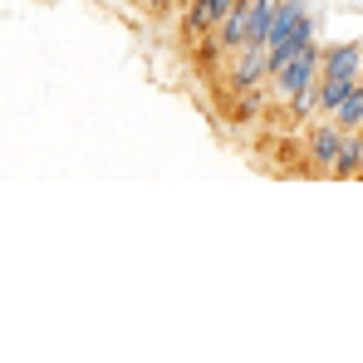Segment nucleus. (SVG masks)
<instances>
[{
  "mask_svg": "<svg viewBox=\"0 0 363 363\" xmlns=\"http://www.w3.org/2000/svg\"><path fill=\"white\" fill-rule=\"evenodd\" d=\"M319 69H324V50H319L314 40L300 45V50L280 64V69H270V104L290 108L304 89H314V84H319Z\"/></svg>",
  "mask_w": 363,
  "mask_h": 363,
  "instance_id": "f257e3e1",
  "label": "nucleus"
},
{
  "mask_svg": "<svg viewBox=\"0 0 363 363\" xmlns=\"http://www.w3.org/2000/svg\"><path fill=\"white\" fill-rule=\"evenodd\" d=\"M309 40H314V15H309V5H304V0H280L275 25H270V35H265L270 69H280V64L290 60L300 45H309Z\"/></svg>",
  "mask_w": 363,
  "mask_h": 363,
  "instance_id": "f03ea898",
  "label": "nucleus"
},
{
  "mask_svg": "<svg viewBox=\"0 0 363 363\" xmlns=\"http://www.w3.org/2000/svg\"><path fill=\"white\" fill-rule=\"evenodd\" d=\"M344 138H349V128H339L334 118H319L304 128V167L309 172H329L334 177V162H339V147H344Z\"/></svg>",
  "mask_w": 363,
  "mask_h": 363,
  "instance_id": "7ed1b4c3",
  "label": "nucleus"
},
{
  "mask_svg": "<svg viewBox=\"0 0 363 363\" xmlns=\"http://www.w3.org/2000/svg\"><path fill=\"white\" fill-rule=\"evenodd\" d=\"M363 172V133H349L344 147H339V162H334V177H359Z\"/></svg>",
  "mask_w": 363,
  "mask_h": 363,
  "instance_id": "20e7f679",
  "label": "nucleus"
},
{
  "mask_svg": "<svg viewBox=\"0 0 363 363\" xmlns=\"http://www.w3.org/2000/svg\"><path fill=\"white\" fill-rule=\"evenodd\" d=\"M359 133H363V128H359Z\"/></svg>",
  "mask_w": 363,
  "mask_h": 363,
  "instance_id": "39448f33",
  "label": "nucleus"
}]
</instances>
